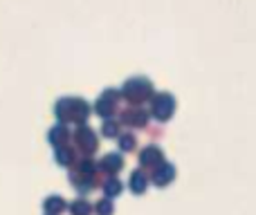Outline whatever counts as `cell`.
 Instances as JSON below:
<instances>
[{
    "label": "cell",
    "mask_w": 256,
    "mask_h": 215,
    "mask_svg": "<svg viewBox=\"0 0 256 215\" xmlns=\"http://www.w3.org/2000/svg\"><path fill=\"white\" fill-rule=\"evenodd\" d=\"M54 114H56L58 123L86 126V121L90 117V103L81 97H63L54 103Z\"/></svg>",
    "instance_id": "6da1fadb"
},
{
    "label": "cell",
    "mask_w": 256,
    "mask_h": 215,
    "mask_svg": "<svg viewBox=\"0 0 256 215\" xmlns=\"http://www.w3.org/2000/svg\"><path fill=\"white\" fill-rule=\"evenodd\" d=\"M122 97L126 99L128 103L137 106V103H144L148 99H153V83H150L146 76H132L128 79L124 85H122Z\"/></svg>",
    "instance_id": "7a4b0ae2"
},
{
    "label": "cell",
    "mask_w": 256,
    "mask_h": 215,
    "mask_svg": "<svg viewBox=\"0 0 256 215\" xmlns=\"http://www.w3.org/2000/svg\"><path fill=\"white\" fill-rule=\"evenodd\" d=\"M120 94H122V90L106 88L102 92V97L97 99V103H94V112L102 119H110L117 112V106H120Z\"/></svg>",
    "instance_id": "3957f363"
},
{
    "label": "cell",
    "mask_w": 256,
    "mask_h": 215,
    "mask_svg": "<svg viewBox=\"0 0 256 215\" xmlns=\"http://www.w3.org/2000/svg\"><path fill=\"white\" fill-rule=\"evenodd\" d=\"M176 112V99L168 92H160L153 97V103H150V114H153L158 121H168Z\"/></svg>",
    "instance_id": "277c9868"
},
{
    "label": "cell",
    "mask_w": 256,
    "mask_h": 215,
    "mask_svg": "<svg viewBox=\"0 0 256 215\" xmlns=\"http://www.w3.org/2000/svg\"><path fill=\"white\" fill-rule=\"evenodd\" d=\"M74 144H76V150L84 155H92L94 150L99 148V141H97V135H94L92 128H88V123L86 126H79L74 132Z\"/></svg>",
    "instance_id": "5b68a950"
},
{
    "label": "cell",
    "mask_w": 256,
    "mask_h": 215,
    "mask_svg": "<svg viewBox=\"0 0 256 215\" xmlns=\"http://www.w3.org/2000/svg\"><path fill=\"white\" fill-rule=\"evenodd\" d=\"M120 123L124 126H130V128H144L148 123V112L144 108H137V106H130L122 112L120 117Z\"/></svg>",
    "instance_id": "8992f818"
},
{
    "label": "cell",
    "mask_w": 256,
    "mask_h": 215,
    "mask_svg": "<svg viewBox=\"0 0 256 215\" xmlns=\"http://www.w3.org/2000/svg\"><path fill=\"white\" fill-rule=\"evenodd\" d=\"M173 180H176V166L168 164V162L160 164V166L153 168V173H150V182H153L155 186H160V189L168 186Z\"/></svg>",
    "instance_id": "52a82bcc"
},
{
    "label": "cell",
    "mask_w": 256,
    "mask_h": 215,
    "mask_svg": "<svg viewBox=\"0 0 256 215\" xmlns=\"http://www.w3.org/2000/svg\"><path fill=\"white\" fill-rule=\"evenodd\" d=\"M160 164H164V153L158 146H146L140 153V166L142 168H158Z\"/></svg>",
    "instance_id": "ba28073f"
},
{
    "label": "cell",
    "mask_w": 256,
    "mask_h": 215,
    "mask_svg": "<svg viewBox=\"0 0 256 215\" xmlns=\"http://www.w3.org/2000/svg\"><path fill=\"white\" fill-rule=\"evenodd\" d=\"M68 139H70V130H68L66 123H56V126L50 128L48 141H50V146H52L54 150H56V148H63V146H68Z\"/></svg>",
    "instance_id": "9c48e42d"
},
{
    "label": "cell",
    "mask_w": 256,
    "mask_h": 215,
    "mask_svg": "<svg viewBox=\"0 0 256 215\" xmlns=\"http://www.w3.org/2000/svg\"><path fill=\"white\" fill-rule=\"evenodd\" d=\"M99 168H102L104 173H110V175H115V173H120L122 168H124V157H122L120 153H108L106 157L102 159Z\"/></svg>",
    "instance_id": "30bf717a"
},
{
    "label": "cell",
    "mask_w": 256,
    "mask_h": 215,
    "mask_svg": "<svg viewBox=\"0 0 256 215\" xmlns=\"http://www.w3.org/2000/svg\"><path fill=\"white\" fill-rule=\"evenodd\" d=\"M148 182H150V177L146 175L142 168H137V171L130 173V191L135 195H144L146 189H148Z\"/></svg>",
    "instance_id": "8fae6325"
},
{
    "label": "cell",
    "mask_w": 256,
    "mask_h": 215,
    "mask_svg": "<svg viewBox=\"0 0 256 215\" xmlns=\"http://www.w3.org/2000/svg\"><path fill=\"white\" fill-rule=\"evenodd\" d=\"M66 209H68V204L61 195H50V198H45V202H43L45 215H58V213L66 211Z\"/></svg>",
    "instance_id": "7c38bea8"
},
{
    "label": "cell",
    "mask_w": 256,
    "mask_h": 215,
    "mask_svg": "<svg viewBox=\"0 0 256 215\" xmlns=\"http://www.w3.org/2000/svg\"><path fill=\"white\" fill-rule=\"evenodd\" d=\"M122 191H124V186H122V180H117L115 175H110L108 180H104V195L106 198H117V195H122Z\"/></svg>",
    "instance_id": "4fadbf2b"
},
{
    "label": "cell",
    "mask_w": 256,
    "mask_h": 215,
    "mask_svg": "<svg viewBox=\"0 0 256 215\" xmlns=\"http://www.w3.org/2000/svg\"><path fill=\"white\" fill-rule=\"evenodd\" d=\"M54 159H56L58 166H72L76 162L74 159V150L70 146H63V148H56L54 150Z\"/></svg>",
    "instance_id": "5bb4252c"
},
{
    "label": "cell",
    "mask_w": 256,
    "mask_h": 215,
    "mask_svg": "<svg viewBox=\"0 0 256 215\" xmlns=\"http://www.w3.org/2000/svg\"><path fill=\"white\" fill-rule=\"evenodd\" d=\"M70 213L72 215H90L92 213V207H90L88 200H74L70 204Z\"/></svg>",
    "instance_id": "9a60e30c"
},
{
    "label": "cell",
    "mask_w": 256,
    "mask_h": 215,
    "mask_svg": "<svg viewBox=\"0 0 256 215\" xmlns=\"http://www.w3.org/2000/svg\"><path fill=\"white\" fill-rule=\"evenodd\" d=\"M120 128H122V123L112 121V119H106V121H104V126H102V135L108 137V139H112V137H120Z\"/></svg>",
    "instance_id": "2e32d148"
},
{
    "label": "cell",
    "mask_w": 256,
    "mask_h": 215,
    "mask_svg": "<svg viewBox=\"0 0 256 215\" xmlns=\"http://www.w3.org/2000/svg\"><path fill=\"white\" fill-rule=\"evenodd\" d=\"M135 144H137V139H135V135H132V132H124V135H120L122 153H130V150H135Z\"/></svg>",
    "instance_id": "e0dca14e"
},
{
    "label": "cell",
    "mask_w": 256,
    "mask_h": 215,
    "mask_svg": "<svg viewBox=\"0 0 256 215\" xmlns=\"http://www.w3.org/2000/svg\"><path fill=\"white\" fill-rule=\"evenodd\" d=\"M94 211H97V215H112V213H115V207H112V200H110V198L99 200V202L94 204Z\"/></svg>",
    "instance_id": "ac0fdd59"
}]
</instances>
